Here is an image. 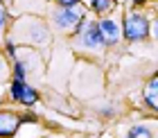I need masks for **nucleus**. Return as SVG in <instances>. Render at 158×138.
Instances as JSON below:
<instances>
[{"label":"nucleus","mask_w":158,"mask_h":138,"mask_svg":"<svg viewBox=\"0 0 158 138\" xmlns=\"http://www.w3.org/2000/svg\"><path fill=\"white\" fill-rule=\"evenodd\" d=\"M16 39L30 45H45L50 41V30L41 18H20L16 23Z\"/></svg>","instance_id":"nucleus-1"},{"label":"nucleus","mask_w":158,"mask_h":138,"mask_svg":"<svg viewBox=\"0 0 158 138\" xmlns=\"http://www.w3.org/2000/svg\"><path fill=\"white\" fill-rule=\"evenodd\" d=\"M149 30H152V25H149V18L145 14L140 11H131L124 16V25H122V32L129 41H142L147 39Z\"/></svg>","instance_id":"nucleus-2"},{"label":"nucleus","mask_w":158,"mask_h":138,"mask_svg":"<svg viewBox=\"0 0 158 138\" xmlns=\"http://www.w3.org/2000/svg\"><path fill=\"white\" fill-rule=\"evenodd\" d=\"M86 20L84 16V9L81 7H59L54 14H52V23L56 30H73L75 32V27L77 25H81Z\"/></svg>","instance_id":"nucleus-3"},{"label":"nucleus","mask_w":158,"mask_h":138,"mask_svg":"<svg viewBox=\"0 0 158 138\" xmlns=\"http://www.w3.org/2000/svg\"><path fill=\"white\" fill-rule=\"evenodd\" d=\"M77 45L79 48H86V50H99V48H104L106 41H104L102 32H99V23L88 20L86 27L77 34Z\"/></svg>","instance_id":"nucleus-4"},{"label":"nucleus","mask_w":158,"mask_h":138,"mask_svg":"<svg viewBox=\"0 0 158 138\" xmlns=\"http://www.w3.org/2000/svg\"><path fill=\"white\" fill-rule=\"evenodd\" d=\"M11 100L20 102L23 106H32V104H36L39 93H36V88H32L27 82L14 79V82H11Z\"/></svg>","instance_id":"nucleus-5"},{"label":"nucleus","mask_w":158,"mask_h":138,"mask_svg":"<svg viewBox=\"0 0 158 138\" xmlns=\"http://www.w3.org/2000/svg\"><path fill=\"white\" fill-rule=\"evenodd\" d=\"M18 115L11 111H0V138H9L18 129Z\"/></svg>","instance_id":"nucleus-6"},{"label":"nucleus","mask_w":158,"mask_h":138,"mask_svg":"<svg viewBox=\"0 0 158 138\" xmlns=\"http://www.w3.org/2000/svg\"><path fill=\"white\" fill-rule=\"evenodd\" d=\"M99 32H102L106 45H115V43L120 41V25L115 23V20H111V18H102L99 20Z\"/></svg>","instance_id":"nucleus-7"},{"label":"nucleus","mask_w":158,"mask_h":138,"mask_svg":"<svg viewBox=\"0 0 158 138\" xmlns=\"http://www.w3.org/2000/svg\"><path fill=\"white\" fill-rule=\"evenodd\" d=\"M145 102L158 111V79H152V82L145 86Z\"/></svg>","instance_id":"nucleus-8"},{"label":"nucleus","mask_w":158,"mask_h":138,"mask_svg":"<svg viewBox=\"0 0 158 138\" xmlns=\"http://www.w3.org/2000/svg\"><path fill=\"white\" fill-rule=\"evenodd\" d=\"M127 138H154V134H152V129L145 127V125H135V127L129 129Z\"/></svg>","instance_id":"nucleus-9"},{"label":"nucleus","mask_w":158,"mask_h":138,"mask_svg":"<svg viewBox=\"0 0 158 138\" xmlns=\"http://www.w3.org/2000/svg\"><path fill=\"white\" fill-rule=\"evenodd\" d=\"M90 7H93V11H97V14H106V11H111L113 7H115V0H90Z\"/></svg>","instance_id":"nucleus-10"},{"label":"nucleus","mask_w":158,"mask_h":138,"mask_svg":"<svg viewBox=\"0 0 158 138\" xmlns=\"http://www.w3.org/2000/svg\"><path fill=\"white\" fill-rule=\"evenodd\" d=\"M81 0H54V5L56 7H77Z\"/></svg>","instance_id":"nucleus-11"},{"label":"nucleus","mask_w":158,"mask_h":138,"mask_svg":"<svg viewBox=\"0 0 158 138\" xmlns=\"http://www.w3.org/2000/svg\"><path fill=\"white\" fill-rule=\"evenodd\" d=\"M5 27H7V11H5L2 2H0V32H2Z\"/></svg>","instance_id":"nucleus-12"},{"label":"nucleus","mask_w":158,"mask_h":138,"mask_svg":"<svg viewBox=\"0 0 158 138\" xmlns=\"http://www.w3.org/2000/svg\"><path fill=\"white\" fill-rule=\"evenodd\" d=\"M152 30H154V36H156V39H158V18L154 20V27H152Z\"/></svg>","instance_id":"nucleus-13"},{"label":"nucleus","mask_w":158,"mask_h":138,"mask_svg":"<svg viewBox=\"0 0 158 138\" xmlns=\"http://www.w3.org/2000/svg\"><path fill=\"white\" fill-rule=\"evenodd\" d=\"M2 70H5V61H2V54H0V75H2Z\"/></svg>","instance_id":"nucleus-14"}]
</instances>
